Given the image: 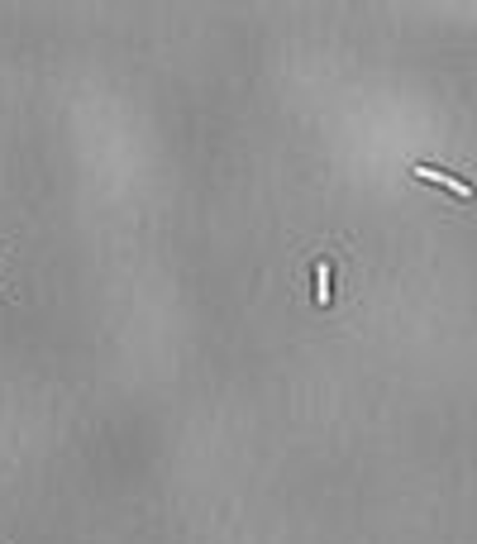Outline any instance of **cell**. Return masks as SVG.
Segmentation results:
<instances>
[{
    "instance_id": "1",
    "label": "cell",
    "mask_w": 477,
    "mask_h": 544,
    "mask_svg": "<svg viewBox=\"0 0 477 544\" xmlns=\"http://www.w3.org/2000/svg\"><path fill=\"white\" fill-rule=\"evenodd\" d=\"M411 177H415V181H434V187H444L454 201H473V197H477V191H473L463 177L444 172V167H434V163H415V167H411Z\"/></svg>"
},
{
    "instance_id": "2",
    "label": "cell",
    "mask_w": 477,
    "mask_h": 544,
    "mask_svg": "<svg viewBox=\"0 0 477 544\" xmlns=\"http://www.w3.org/2000/svg\"><path fill=\"white\" fill-rule=\"evenodd\" d=\"M315 305H320V311H330V305H334V263L325 254L315 258Z\"/></svg>"
}]
</instances>
